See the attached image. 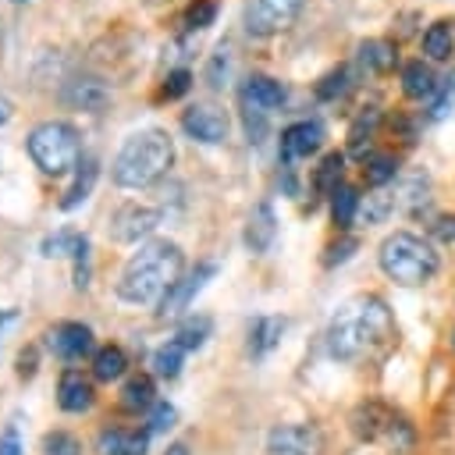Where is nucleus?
Instances as JSON below:
<instances>
[{
	"label": "nucleus",
	"mask_w": 455,
	"mask_h": 455,
	"mask_svg": "<svg viewBox=\"0 0 455 455\" xmlns=\"http://www.w3.org/2000/svg\"><path fill=\"white\" fill-rule=\"evenodd\" d=\"M395 174H398V156H395V153H370V156L363 160V178H366V185L384 188Z\"/></svg>",
	"instance_id": "30"
},
{
	"label": "nucleus",
	"mask_w": 455,
	"mask_h": 455,
	"mask_svg": "<svg viewBox=\"0 0 455 455\" xmlns=\"http://www.w3.org/2000/svg\"><path fill=\"white\" fill-rule=\"evenodd\" d=\"M46 348L60 359V363H78L85 355H96L92 352V331L78 320H60L46 331Z\"/></svg>",
	"instance_id": "11"
},
{
	"label": "nucleus",
	"mask_w": 455,
	"mask_h": 455,
	"mask_svg": "<svg viewBox=\"0 0 455 455\" xmlns=\"http://www.w3.org/2000/svg\"><path fill=\"white\" fill-rule=\"evenodd\" d=\"M377 259H380V270H384L395 284H405V288L427 284V281L437 274V267H441L434 245H430L427 238L412 235V231H395V235H387V238L380 242Z\"/></svg>",
	"instance_id": "4"
},
{
	"label": "nucleus",
	"mask_w": 455,
	"mask_h": 455,
	"mask_svg": "<svg viewBox=\"0 0 455 455\" xmlns=\"http://www.w3.org/2000/svg\"><path fill=\"white\" fill-rule=\"evenodd\" d=\"M156 402V391H153V377L149 373H135L124 380L121 387V409L128 412H149Z\"/></svg>",
	"instance_id": "23"
},
{
	"label": "nucleus",
	"mask_w": 455,
	"mask_h": 455,
	"mask_svg": "<svg viewBox=\"0 0 455 455\" xmlns=\"http://www.w3.org/2000/svg\"><path fill=\"white\" fill-rule=\"evenodd\" d=\"M171 164H174L171 135L164 128H139L121 142L110 164V178L121 188H149L171 171Z\"/></svg>",
	"instance_id": "3"
},
{
	"label": "nucleus",
	"mask_w": 455,
	"mask_h": 455,
	"mask_svg": "<svg viewBox=\"0 0 455 455\" xmlns=\"http://www.w3.org/2000/svg\"><path fill=\"white\" fill-rule=\"evenodd\" d=\"M164 455H188V448L181 444V441H174V444H167V451Z\"/></svg>",
	"instance_id": "48"
},
{
	"label": "nucleus",
	"mask_w": 455,
	"mask_h": 455,
	"mask_svg": "<svg viewBox=\"0 0 455 455\" xmlns=\"http://www.w3.org/2000/svg\"><path fill=\"white\" fill-rule=\"evenodd\" d=\"M277 238V217H274V206L270 203H256L249 210V220H245V245L252 252H267Z\"/></svg>",
	"instance_id": "16"
},
{
	"label": "nucleus",
	"mask_w": 455,
	"mask_h": 455,
	"mask_svg": "<svg viewBox=\"0 0 455 455\" xmlns=\"http://www.w3.org/2000/svg\"><path fill=\"white\" fill-rule=\"evenodd\" d=\"M427 188H430V181H427V174H412L405 185H402V196H398V203L409 210V213H419L423 206H427Z\"/></svg>",
	"instance_id": "36"
},
{
	"label": "nucleus",
	"mask_w": 455,
	"mask_h": 455,
	"mask_svg": "<svg viewBox=\"0 0 455 455\" xmlns=\"http://www.w3.org/2000/svg\"><path fill=\"white\" fill-rule=\"evenodd\" d=\"M210 331H213V320H210V316H203V313H196V316H185V320L178 323L174 341H178L185 352H196V348H203V345H206Z\"/></svg>",
	"instance_id": "25"
},
{
	"label": "nucleus",
	"mask_w": 455,
	"mask_h": 455,
	"mask_svg": "<svg viewBox=\"0 0 455 455\" xmlns=\"http://www.w3.org/2000/svg\"><path fill=\"white\" fill-rule=\"evenodd\" d=\"M43 455H82V444L68 430H50L43 437Z\"/></svg>",
	"instance_id": "40"
},
{
	"label": "nucleus",
	"mask_w": 455,
	"mask_h": 455,
	"mask_svg": "<svg viewBox=\"0 0 455 455\" xmlns=\"http://www.w3.org/2000/svg\"><path fill=\"white\" fill-rule=\"evenodd\" d=\"M228 110L213 107V103H192L181 110V132L192 139V142H203V146H220L228 139Z\"/></svg>",
	"instance_id": "9"
},
{
	"label": "nucleus",
	"mask_w": 455,
	"mask_h": 455,
	"mask_svg": "<svg viewBox=\"0 0 455 455\" xmlns=\"http://www.w3.org/2000/svg\"><path fill=\"white\" fill-rule=\"evenodd\" d=\"M327 352L338 363H363V359H377L384 355L398 331H395V316L387 309L384 299L377 295H355L348 302L338 306V313L327 323Z\"/></svg>",
	"instance_id": "1"
},
{
	"label": "nucleus",
	"mask_w": 455,
	"mask_h": 455,
	"mask_svg": "<svg viewBox=\"0 0 455 455\" xmlns=\"http://www.w3.org/2000/svg\"><path fill=\"white\" fill-rule=\"evenodd\" d=\"M331 217H334V224H338L341 231L355 224V217H359V196H355L352 185H338V188L331 192Z\"/></svg>",
	"instance_id": "28"
},
{
	"label": "nucleus",
	"mask_w": 455,
	"mask_h": 455,
	"mask_svg": "<svg viewBox=\"0 0 455 455\" xmlns=\"http://www.w3.org/2000/svg\"><path fill=\"white\" fill-rule=\"evenodd\" d=\"M267 117H270V114H263V110L242 107V124H245L249 142H263V135H267Z\"/></svg>",
	"instance_id": "42"
},
{
	"label": "nucleus",
	"mask_w": 455,
	"mask_h": 455,
	"mask_svg": "<svg viewBox=\"0 0 455 455\" xmlns=\"http://www.w3.org/2000/svg\"><path fill=\"white\" fill-rule=\"evenodd\" d=\"M82 235L78 231H53L50 238H43V256H75Z\"/></svg>",
	"instance_id": "38"
},
{
	"label": "nucleus",
	"mask_w": 455,
	"mask_h": 455,
	"mask_svg": "<svg viewBox=\"0 0 455 455\" xmlns=\"http://www.w3.org/2000/svg\"><path fill=\"white\" fill-rule=\"evenodd\" d=\"M228 75H231V46L220 43V46L213 50L210 64H206V85H210V89H224Z\"/></svg>",
	"instance_id": "35"
},
{
	"label": "nucleus",
	"mask_w": 455,
	"mask_h": 455,
	"mask_svg": "<svg viewBox=\"0 0 455 455\" xmlns=\"http://www.w3.org/2000/svg\"><path fill=\"white\" fill-rule=\"evenodd\" d=\"M164 220V206H146V203H124L110 213V238L114 242H142L149 238Z\"/></svg>",
	"instance_id": "8"
},
{
	"label": "nucleus",
	"mask_w": 455,
	"mask_h": 455,
	"mask_svg": "<svg viewBox=\"0 0 455 455\" xmlns=\"http://www.w3.org/2000/svg\"><path fill=\"white\" fill-rule=\"evenodd\" d=\"M341 174H345V153H327L323 160H320V167L313 171V188L316 192H334L338 185H341Z\"/></svg>",
	"instance_id": "32"
},
{
	"label": "nucleus",
	"mask_w": 455,
	"mask_h": 455,
	"mask_svg": "<svg viewBox=\"0 0 455 455\" xmlns=\"http://www.w3.org/2000/svg\"><path fill=\"white\" fill-rule=\"evenodd\" d=\"M32 373H36V352L28 348L18 355V377H32Z\"/></svg>",
	"instance_id": "46"
},
{
	"label": "nucleus",
	"mask_w": 455,
	"mask_h": 455,
	"mask_svg": "<svg viewBox=\"0 0 455 455\" xmlns=\"http://www.w3.org/2000/svg\"><path fill=\"white\" fill-rule=\"evenodd\" d=\"M377 121H380V110H373V107H366V110L355 114V121L348 124V153L352 156H363L366 160V149H370L373 132H377Z\"/></svg>",
	"instance_id": "24"
},
{
	"label": "nucleus",
	"mask_w": 455,
	"mask_h": 455,
	"mask_svg": "<svg viewBox=\"0 0 455 455\" xmlns=\"http://www.w3.org/2000/svg\"><path fill=\"white\" fill-rule=\"evenodd\" d=\"M185 274V252L181 245L167 238H153L132 252V259L121 270L117 281V299L128 306H160L167 291L181 281Z\"/></svg>",
	"instance_id": "2"
},
{
	"label": "nucleus",
	"mask_w": 455,
	"mask_h": 455,
	"mask_svg": "<svg viewBox=\"0 0 455 455\" xmlns=\"http://www.w3.org/2000/svg\"><path fill=\"white\" fill-rule=\"evenodd\" d=\"M267 451L270 455H320L323 434L313 423H281L267 434Z\"/></svg>",
	"instance_id": "10"
},
{
	"label": "nucleus",
	"mask_w": 455,
	"mask_h": 455,
	"mask_svg": "<svg viewBox=\"0 0 455 455\" xmlns=\"http://www.w3.org/2000/svg\"><path fill=\"white\" fill-rule=\"evenodd\" d=\"M146 441H149V430L114 427L96 437V448H100V455H146Z\"/></svg>",
	"instance_id": "18"
},
{
	"label": "nucleus",
	"mask_w": 455,
	"mask_h": 455,
	"mask_svg": "<svg viewBox=\"0 0 455 455\" xmlns=\"http://www.w3.org/2000/svg\"><path fill=\"white\" fill-rule=\"evenodd\" d=\"M71 263H75V288H89V274H92V267H89V238H85V235H82V242H78Z\"/></svg>",
	"instance_id": "43"
},
{
	"label": "nucleus",
	"mask_w": 455,
	"mask_h": 455,
	"mask_svg": "<svg viewBox=\"0 0 455 455\" xmlns=\"http://www.w3.org/2000/svg\"><path fill=\"white\" fill-rule=\"evenodd\" d=\"M359 64H363V71H373V75L391 71L398 64L395 43L391 39H366V43H359Z\"/></svg>",
	"instance_id": "21"
},
{
	"label": "nucleus",
	"mask_w": 455,
	"mask_h": 455,
	"mask_svg": "<svg viewBox=\"0 0 455 455\" xmlns=\"http://www.w3.org/2000/svg\"><path fill=\"white\" fill-rule=\"evenodd\" d=\"M185 355H188V352H185L174 338H171V341H164V345L153 352V373H156V377H164V380H174V377L181 373Z\"/></svg>",
	"instance_id": "31"
},
{
	"label": "nucleus",
	"mask_w": 455,
	"mask_h": 455,
	"mask_svg": "<svg viewBox=\"0 0 455 455\" xmlns=\"http://www.w3.org/2000/svg\"><path fill=\"white\" fill-rule=\"evenodd\" d=\"M174 419H178V409L171 402H153V409L146 416V430L149 434H167L174 427Z\"/></svg>",
	"instance_id": "39"
},
{
	"label": "nucleus",
	"mask_w": 455,
	"mask_h": 455,
	"mask_svg": "<svg viewBox=\"0 0 455 455\" xmlns=\"http://www.w3.org/2000/svg\"><path fill=\"white\" fill-rule=\"evenodd\" d=\"M395 206H398V196H391L387 188H377L366 199H359V220L363 224H384Z\"/></svg>",
	"instance_id": "29"
},
{
	"label": "nucleus",
	"mask_w": 455,
	"mask_h": 455,
	"mask_svg": "<svg viewBox=\"0 0 455 455\" xmlns=\"http://www.w3.org/2000/svg\"><path fill=\"white\" fill-rule=\"evenodd\" d=\"M402 92H405L409 100L434 96V92H437V75H434L423 60H409V64H402Z\"/></svg>",
	"instance_id": "22"
},
{
	"label": "nucleus",
	"mask_w": 455,
	"mask_h": 455,
	"mask_svg": "<svg viewBox=\"0 0 455 455\" xmlns=\"http://www.w3.org/2000/svg\"><path fill=\"white\" fill-rule=\"evenodd\" d=\"M320 142H323L320 121H295V124H288V128L281 132V149H277V156H281L284 167H291L295 160L316 153Z\"/></svg>",
	"instance_id": "14"
},
{
	"label": "nucleus",
	"mask_w": 455,
	"mask_h": 455,
	"mask_svg": "<svg viewBox=\"0 0 455 455\" xmlns=\"http://www.w3.org/2000/svg\"><path fill=\"white\" fill-rule=\"evenodd\" d=\"M434 235H437L441 242H455V217H437Z\"/></svg>",
	"instance_id": "45"
},
{
	"label": "nucleus",
	"mask_w": 455,
	"mask_h": 455,
	"mask_svg": "<svg viewBox=\"0 0 455 455\" xmlns=\"http://www.w3.org/2000/svg\"><path fill=\"white\" fill-rule=\"evenodd\" d=\"M60 103L71 110H85V114H100L110 107V85L100 75H71L60 89Z\"/></svg>",
	"instance_id": "12"
},
{
	"label": "nucleus",
	"mask_w": 455,
	"mask_h": 455,
	"mask_svg": "<svg viewBox=\"0 0 455 455\" xmlns=\"http://www.w3.org/2000/svg\"><path fill=\"white\" fill-rule=\"evenodd\" d=\"M0 455H21V437H18V430H4V434H0Z\"/></svg>",
	"instance_id": "44"
},
{
	"label": "nucleus",
	"mask_w": 455,
	"mask_h": 455,
	"mask_svg": "<svg viewBox=\"0 0 455 455\" xmlns=\"http://www.w3.org/2000/svg\"><path fill=\"white\" fill-rule=\"evenodd\" d=\"M11 117H14V103L7 96H0V124H7Z\"/></svg>",
	"instance_id": "47"
},
{
	"label": "nucleus",
	"mask_w": 455,
	"mask_h": 455,
	"mask_svg": "<svg viewBox=\"0 0 455 455\" xmlns=\"http://www.w3.org/2000/svg\"><path fill=\"white\" fill-rule=\"evenodd\" d=\"M355 249H359V242H355L352 235H345V238L331 242V245H327V252H323V267H338V263L352 259V252H355Z\"/></svg>",
	"instance_id": "41"
},
{
	"label": "nucleus",
	"mask_w": 455,
	"mask_h": 455,
	"mask_svg": "<svg viewBox=\"0 0 455 455\" xmlns=\"http://www.w3.org/2000/svg\"><path fill=\"white\" fill-rule=\"evenodd\" d=\"M348 82H352L348 68H345V64H338V68H331V71L316 82V96H320L323 103H331V100H338V96H345V92H348Z\"/></svg>",
	"instance_id": "33"
},
{
	"label": "nucleus",
	"mask_w": 455,
	"mask_h": 455,
	"mask_svg": "<svg viewBox=\"0 0 455 455\" xmlns=\"http://www.w3.org/2000/svg\"><path fill=\"white\" fill-rule=\"evenodd\" d=\"M213 18H217V0H192L185 7L181 25H185V32H203L206 25H213Z\"/></svg>",
	"instance_id": "34"
},
{
	"label": "nucleus",
	"mask_w": 455,
	"mask_h": 455,
	"mask_svg": "<svg viewBox=\"0 0 455 455\" xmlns=\"http://www.w3.org/2000/svg\"><path fill=\"white\" fill-rule=\"evenodd\" d=\"M57 405L64 412H85L92 405V384L82 377V370H64L57 380Z\"/></svg>",
	"instance_id": "17"
},
{
	"label": "nucleus",
	"mask_w": 455,
	"mask_h": 455,
	"mask_svg": "<svg viewBox=\"0 0 455 455\" xmlns=\"http://www.w3.org/2000/svg\"><path fill=\"white\" fill-rule=\"evenodd\" d=\"M352 430L359 441H370V444H384L387 451H409L416 434L409 427V419L402 412H395L391 405L384 402H363L355 412H352Z\"/></svg>",
	"instance_id": "6"
},
{
	"label": "nucleus",
	"mask_w": 455,
	"mask_h": 455,
	"mask_svg": "<svg viewBox=\"0 0 455 455\" xmlns=\"http://www.w3.org/2000/svg\"><path fill=\"white\" fill-rule=\"evenodd\" d=\"M455 50V36H451V21H434L423 32V53L430 60H448Z\"/></svg>",
	"instance_id": "27"
},
{
	"label": "nucleus",
	"mask_w": 455,
	"mask_h": 455,
	"mask_svg": "<svg viewBox=\"0 0 455 455\" xmlns=\"http://www.w3.org/2000/svg\"><path fill=\"white\" fill-rule=\"evenodd\" d=\"M306 0H245L242 7V25L252 39H267L284 32L299 14H302Z\"/></svg>",
	"instance_id": "7"
},
{
	"label": "nucleus",
	"mask_w": 455,
	"mask_h": 455,
	"mask_svg": "<svg viewBox=\"0 0 455 455\" xmlns=\"http://www.w3.org/2000/svg\"><path fill=\"white\" fill-rule=\"evenodd\" d=\"M96 178H100V164H96V156L92 153H85L82 156V164L75 167V181L68 185V192L60 196V210H75V206H82L89 196H92V185H96Z\"/></svg>",
	"instance_id": "19"
},
{
	"label": "nucleus",
	"mask_w": 455,
	"mask_h": 455,
	"mask_svg": "<svg viewBox=\"0 0 455 455\" xmlns=\"http://www.w3.org/2000/svg\"><path fill=\"white\" fill-rule=\"evenodd\" d=\"M124 370H128V355H124L121 345L96 348V355H92V377L96 380H117Z\"/></svg>",
	"instance_id": "26"
},
{
	"label": "nucleus",
	"mask_w": 455,
	"mask_h": 455,
	"mask_svg": "<svg viewBox=\"0 0 455 455\" xmlns=\"http://www.w3.org/2000/svg\"><path fill=\"white\" fill-rule=\"evenodd\" d=\"M288 320L284 316H256L249 323V355L263 359L267 352H274L281 345V334H284Z\"/></svg>",
	"instance_id": "20"
},
{
	"label": "nucleus",
	"mask_w": 455,
	"mask_h": 455,
	"mask_svg": "<svg viewBox=\"0 0 455 455\" xmlns=\"http://www.w3.org/2000/svg\"><path fill=\"white\" fill-rule=\"evenodd\" d=\"M213 274H217V263H196L188 274H181V281H178V284L167 291V299L156 306V316H181Z\"/></svg>",
	"instance_id": "13"
},
{
	"label": "nucleus",
	"mask_w": 455,
	"mask_h": 455,
	"mask_svg": "<svg viewBox=\"0 0 455 455\" xmlns=\"http://www.w3.org/2000/svg\"><path fill=\"white\" fill-rule=\"evenodd\" d=\"M28 156L43 174H68L82 164V139L78 128L68 121H43L28 132Z\"/></svg>",
	"instance_id": "5"
},
{
	"label": "nucleus",
	"mask_w": 455,
	"mask_h": 455,
	"mask_svg": "<svg viewBox=\"0 0 455 455\" xmlns=\"http://www.w3.org/2000/svg\"><path fill=\"white\" fill-rule=\"evenodd\" d=\"M188 89H192V71H188V68H171V71L164 75L160 89H156V100H178V96H185Z\"/></svg>",
	"instance_id": "37"
},
{
	"label": "nucleus",
	"mask_w": 455,
	"mask_h": 455,
	"mask_svg": "<svg viewBox=\"0 0 455 455\" xmlns=\"http://www.w3.org/2000/svg\"><path fill=\"white\" fill-rule=\"evenodd\" d=\"M284 100H288L284 82H277L270 75H249L238 89V107H252V110H263V114H270Z\"/></svg>",
	"instance_id": "15"
}]
</instances>
